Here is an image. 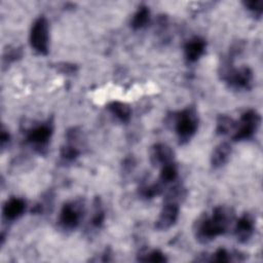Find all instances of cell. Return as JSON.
Returning a JSON list of instances; mask_svg holds the SVG:
<instances>
[{
	"mask_svg": "<svg viewBox=\"0 0 263 263\" xmlns=\"http://www.w3.org/2000/svg\"><path fill=\"white\" fill-rule=\"evenodd\" d=\"M30 44L39 54L48 53L49 44V27L45 16L41 15L35 20L30 31Z\"/></svg>",
	"mask_w": 263,
	"mask_h": 263,
	"instance_id": "5b68a950",
	"label": "cell"
},
{
	"mask_svg": "<svg viewBox=\"0 0 263 263\" xmlns=\"http://www.w3.org/2000/svg\"><path fill=\"white\" fill-rule=\"evenodd\" d=\"M231 151H232L231 146L226 142H223L217 145L211 154L212 167L219 168L223 166L229 160Z\"/></svg>",
	"mask_w": 263,
	"mask_h": 263,
	"instance_id": "4fadbf2b",
	"label": "cell"
},
{
	"mask_svg": "<svg viewBox=\"0 0 263 263\" xmlns=\"http://www.w3.org/2000/svg\"><path fill=\"white\" fill-rule=\"evenodd\" d=\"M180 213L179 203L176 201L164 200L163 206L155 221V228L158 230H167L178 221Z\"/></svg>",
	"mask_w": 263,
	"mask_h": 263,
	"instance_id": "ba28073f",
	"label": "cell"
},
{
	"mask_svg": "<svg viewBox=\"0 0 263 263\" xmlns=\"http://www.w3.org/2000/svg\"><path fill=\"white\" fill-rule=\"evenodd\" d=\"M138 261L141 262H154V263H163L166 262L167 259L162 252L159 250H151L149 252H145L138 256Z\"/></svg>",
	"mask_w": 263,
	"mask_h": 263,
	"instance_id": "7402d4cb",
	"label": "cell"
},
{
	"mask_svg": "<svg viewBox=\"0 0 263 263\" xmlns=\"http://www.w3.org/2000/svg\"><path fill=\"white\" fill-rule=\"evenodd\" d=\"M178 177V167L177 165L172 161L168 163H165L161 166V171L159 174V181L162 184H168L174 182Z\"/></svg>",
	"mask_w": 263,
	"mask_h": 263,
	"instance_id": "ac0fdd59",
	"label": "cell"
},
{
	"mask_svg": "<svg viewBox=\"0 0 263 263\" xmlns=\"http://www.w3.org/2000/svg\"><path fill=\"white\" fill-rule=\"evenodd\" d=\"M175 130L180 144H186L198 128V117L193 107H187L174 115Z\"/></svg>",
	"mask_w": 263,
	"mask_h": 263,
	"instance_id": "7a4b0ae2",
	"label": "cell"
},
{
	"mask_svg": "<svg viewBox=\"0 0 263 263\" xmlns=\"http://www.w3.org/2000/svg\"><path fill=\"white\" fill-rule=\"evenodd\" d=\"M233 220L234 212L231 208L218 205L213 210L212 216L203 214L194 222V236L199 242L208 243L227 232Z\"/></svg>",
	"mask_w": 263,
	"mask_h": 263,
	"instance_id": "6da1fadb",
	"label": "cell"
},
{
	"mask_svg": "<svg viewBox=\"0 0 263 263\" xmlns=\"http://www.w3.org/2000/svg\"><path fill=\"white\" fill-rule=\"evenodd\" d=\"M206 43L201 37H193L188 40L184 46V55L187 62L194 63L196 62L204 52Z\"/></svg>",
	"mask_w": 263,
	"mask_h": 263,
	"instance_id": "7c38bea8",
	"label": "cell"
},
{
	"mask_svg": "<svg viewBox=\"0 0 263 263\" xmlns=\"http://www.w3.org/2000/svg\"><path fill=\"white\" fill-rule=\"evenodd\" d=\"M236 121L227 115H219L217 118L216 133L218 135H227L230 132L234 130Z\"/></svg>",
	"mask_w": 263,
	"mask_h": 263,
	"instance_id": "ffe728a7",
	"label": "cell"
},
{
	"mask_svg": "<svg viewBox=\"0 0 263 263\" xmlns=\"http://www.w3.org/2000/svg\"><path fill=\"white\" fill-rule=\"evenodd\" d=\"M261 122L260 114L253 109H249L243 112L236 122L234 133L232 135V140L235 142L249 140L258 129Z\"/></svg>",
	"mask_w": 263,
	"mask_h": 263,
	"instance_id": "277c9868",
	"label": "cell"
},
{
	"mask_svg": "<svg viewBox=\"0 0 263 263\" xmlns=\"http://www.w3.org/2000/svg\"><path fill=\"white\" fill-rule=\"evenodd\" d=\"M243 5L257 16H260L262 14V11H263V1L262 0L246 1V2H243Z\"/></svg>",
	"mask_w": 263,
	"mask_h": 263,
	"instance_id": "cb8c5ba5",
	"label": "cell"
},
{
	"mask_svg": "<svg viewBox=\"0 0 263 263\" xmlns=\"http://www.w3.org/2000/svg\"><path fill=\"white\" fill-rule=\"evenodd\" d=\"M53 132L52 123L47 121L35 125L27 132L26 140L30 143L39 153H43V150L46 149L47 144L51 138Z\"/></svg>",
	"mask_w": 263,
	"mask_h": 263,
	"instance_id": "52a82bcc",
	"label": "cell"
},
{
	"mask_svg": "<svg viewBox=\"0 0 263 263\" xmlns=\"http://www.w3.org/2000/svg\"><path fill=\"white\" fill-rule=\"evenodd\" d=\"M83 216V204L80 201L64 203L59 216V225L64 230L75 229Z\"/></svg>",
	"mask_w": 263,
	"mask_h": 263,
	"instance_id": "8992f818",
	"label": "cell"
},
{
	"mask_svg": "<svg viewBox=\"0 0 263 263\" xmlns=\"http://www.w3.org/2000/svg\"><path fill=\"white\" fill-rule=\"evenodd\" d=\"M232 61L228 59L222 66V79L234 89H250L253 84V72L249 67L234 68Z\"/></svg>",
	"mask_w": 263,
	"mask_h": 263,
	"instance_id": "3957f363",
	"label": "cell"
},
{
	"mask_svg": "<svg viewBox=\"0 0 263 263\" xmlns=\"http://www.w3.org/2000/svg\"><path fill=\"white\" fill-rule=\"evenodd\" d=\"M136 165V161H135V158L134 157H127L124 159L123 161V170L126 171V172H130Z\"/></svg>",
	"mask_w": 263,
	"mask_h": 263,
	"instance_id": "4316f807",
	"label": "cell"
},
{
	"mask_svg": "<svg viewBox=\"0 0 263 263\" xmlns=\"http://www.w3.org/2000/svg\"><path fill=\"white\" fill-rule=\"evenodd\" d=\"M104 221H105V211L102 205V201L99 197H96L93 201V212L89 220V224L92 228L99 229L103 226Z\"/></svg>",
	"mask_w": 263,
	"mask_h": 263,
	"instance_id": "e0dca14e",
	"label": "cell"
},
{
	"mask_svg": "<svg viewBox=\"0 0 263 263\" xmlns=\"http://www.w3.org/2000/svg\"><path fill=\"white\" fill-rule=\"evenodd\" d=\"M173 149L163 143H156L150 149V162L153 166L163 165L165 163L172 162L174 159Z\"/></svg>",
	"mask_w": 263,
	"mask_h": 263,
	"instance_id": "30bf717a",
	"label": "cell"
},
{
	"mask_svg": "<svg viewBox=\"0 0 263 263\" xmlns=\"http://www.w3.org/2000/svg\"><path fill=\"white\" fill-rule=\"evenodd\" d=\"M255 231V220L249 213H245L236 222L234 227V235L236 239L241 242H248Z\"/></svg>",
	"mask_w": 263,
	"mask_h": 263,
	"instance_id": "9c48e42d",
	"label": "cell"
},
{
	"mask_svg": "<svg viewBox=\"0 0 263 263\" xmlns=\"http://www.w3.org/2000/svg\"><path fill=\"white\" fill-rule=\"evenodd\" d=\"M26 200L21 197H10L6 200L2 209L3 218L6 221H14L22 217L26 211Z\"/></svg>",
	"mask_w": 263,
	"mask_h": 263,
	"instance_id": "8fae6325",
	"label": "cell"
},
{
	"mask_svg": "<svg viewBox=\"0 0 263 263\" xmlns=\"http://www.w3.org/2000/svg\"><path fill=\"white\" fill-rule=\"evenodd\" d=\"M149 20H150V10L148 6L141 5L137 9V11L134 13L130 20V27L134 30L142 29L148 25Z\"/></svg>",
	"mask_w": 263,
	"mask_h": 263,
	"instance_id": "2e32d148",
	"label": "cell"
},
{
	"mask_svg": "<svg viewBox=\"0 0 263 263\" xmlns=\"http://www.w3.org/2000/svg\"><path fill=\"white\" fill-rule=\"evenodd\" d=\"M107 109L120 122H128L132 117V109L125 103L114 101L108 104Z\"/></svg>",
	"mask_w": 263,
	"mask_h": 263,
	"instance_id": "5bb4252c",
	"label": "cell"
},
{
	"mask_svg": "<svg viewBox=\"0 0 263 263\" xmlns=\"http://www.w3.org/2000/svg\"><path fill=\"white\" fill-rule=\"evenodd\" d=\"M163 185L160 181L150 185H144L139 188V194L144 198H153L157 195H160L163 191Z\"/></svg>",
	"mask_w": 263,
	"mask_h": 263,
	"instance_id": "44dd1931",
	"label": "cell"
},
{
	"mask_svg": "<svg viewBox=\"0 0 263 263\" xmlns=\"http://www.w3.org/2000/svg\"><path fill=\"white\" fill-rule=\"evenodd\" d=\"M0 142H1V148L4 149L6 145L9 144L10 142V135L8 133V130L5 129L4 126H2V129H1V136H0Z\"/></svg>",
	"mask_w": 263,
	"mask_h": 263,
	"instance_id": "484cf974",
	"label": "cell"
},
{
	"mask_svg": "<svg viewBox=\"0 0 263 263\" xmlns=\"http://www.w3.org/2000/svg\"><path fill=\"white\" fill-rule=\"evenodd\" d=\"M59 68V71L64 73V74H73L76 72L77 68L75 65L73 64H69V63H62V64H59L58 66Z\"/></svg>",
	"mask_w": 263,
	"mask_h": 263,
	"instance_id": "d4e9b609",
	"label": "cell"
},
{
	"mask_svg": "<svg viewBox=\"0 0 263 263\" xmlns=\"http://www.w3.org/2000/svg\"><path fill=\"white\" fill-rule=\"evenodd\" d=\"M79 154H80V150L74 144V141H67V143L63 145L60 150V156L66 162L75 160L79 156Z\"/></svg>",
	"mask_w": 263,
	"mask_h": 263,
	"instance_id": "d6986e66",
	"label": "cell"
},
{
	"mask_svg": "<svg viewBox=\"0 0 263 263\" xmlns=\"http://www.w3.org/2000/svg\"><path fill=\"white\" fill-rule=\"evenodd\" d=\"M245 258L239 252H229L224 248L216 250L215 253L211 255L206 261L210 262H231V261H243Z\"/></svg>",
	"mask_w": 263,
	"mask_h": 263,
	"instance_id": "9a60e30c",
	"label": "cell"
},
{
	"mask_svg": "<svg viewBox=\"0 0 263 263\" xmlns=\"http://www.w3.org/2000/svg\"><path fill=\"white\" fill-rule=\"evenodd\" d=\"M23 57V50L21 47H13L6 49L3 54V63L4 64H10L12 62H15Z\"/></svg>",
	"mask_w": 263,
	"mask_h": 263,
	"instance_id": "603a6c76",
	"label": "cell"
}]
</instances>
